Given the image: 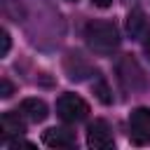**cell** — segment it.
I'll return each instance as SVG.
<instances>
[{
  "instance_id": "12",
  "label": "cell",
  "mask_w": 150,
  "mask_h": 150,
  "mask_svg": "<svg viewBox=\"0 0 150 150\" xmlns=\"http://www.w3.org/2000/svg\"><path fill=\"white\" fill-rule=\"evenodd\" d=\"M91 2H94L96 7H110V5H112V0H91Z\"/></svg>"
},
{
  "instance_id": "1",
  "label": "cell",
  "mask_w": 150,
  "mask_h": 150,
  "mask_svg": "<svg viewBox=\"0 0 150 150\" xmlns=\"http://www.w3.org/2000/svg\"><path fill=\"white\" fill-rule=\"evenodd\" d=\"M84 40H87L89 49H94L98 54H110L120 45V33H117V26L112 21L94 19L84 26Z\"/></svg>"
},
{
  "instance_id": "8",
  "label": "cell",
  "mask_w": 150,
  "mask_h": 150,
  "mask_svg": "<svg viewBox=\"0 0 150 150\" xmlns=\"http://www.w3.org/2000/svg\"><path fill=\"white\" fill-rule=\"evenodd\" d=\"M2 134L5 138L7 136H21L26 131V124H23V115L21 112H5L2 115Z\"/></svg>"
},
{
  "instance_id": "3",
  "label": "cell",
  "mask_w": 150,
  "mask_h": 150,
  "mask_svg": "<svg viewBox=\"0 0 150 150\" xmlns=\"http://www.w3.org/2000/svg\"><path fill=\"white\" fill-rule=\"evenodd\" d=\"M129 138L134 145L150 143V108H136L129 115Z\"/></svg>"
},
{
  "instance_id": "14",
  "label": "cell",
  "mask_w": 150,
  "mask_h": 150,
  "mask_svg": "<svg viewBox=\"0 0 150 150\" xmlns=\"http://www.w3.org/2000/svg\"><path fill=\"white\" fill-rule=\"evenodd\" d=\"M68 2H77V0H68Z\"/></svg>"
},
{
  "instance_id": "9",
  "label": "cell",
  "mask_w": 150,
  "mask_h": 150,
  "mask_svg": "<svg viewBox=\"0 0 150 150\" xmlns=\"http://www.w3.org/2000/svg\"><path fill=\"white\" fill-rule=\"evenodd\" d=\"M143 28H145V14L141 9H131L127 16V30L131 33V38H138Z\"/></svg>"
},
{
  "instance_id": "2",
  "label": "cell",
  "mask_w": 150,
  "mask_h": 150,
  "mask_svg": "<svg viewBox=\"0 0 150 150\" xmlns=\"http://www.w3.org/2000/svg\"><path fill=\"white\" fill-rule=\"evenodd\" d=\"M56 115H59L63 122L75 124V122L87 120L89 105H87V101L80 98L77 94H61L59 101H56Z\"/></svg>"
},
{
  "instance_id": "7",
  "label": "cell",
  "mask_w": 150,
  "mask_h": 150,
  "mask_svg": "<svg viewBox=\"0 0 150 150\" xmlns=\"http://www.w3.org/2000/svg\"><path fill=\"white\" fill-rule=\"evenodd\" d=\"M42 143L47 148H73L75 145V134L61 127H52L42 134Z\"/></svg>"
},
{
  "instance_id": "11",
  "label": "cell",
  "mask_w": 150,
  "mask_h": 150,
  "mask_svg": "<svg viewBox=\"0 0 150 150\" xmlns=\"http://www.w3.org/2000/svg\"><path fill=\"white\" fill-rule=\"evenodd\" d=\"M0 87H2V98H9V96H12V91H14V87H12L7 80H2V82H0Z\"/></svg>"
},
{
  "instance_id": "6",
  "label": "cell",
  "mask_w": 150,
  "mask_h": 150,
  "mask_svg": "<svg viewBox=\"0 0 150 150\" xmlns=\"http://www.w3.org/2000/svg\"><path fill=\"white\" fill-rule=\"evenodd\" d=\"M19 112L28 120V122H45L47 115H49V108L42 98H23L21 105H19Z\"/></svg>"
},
{
  "instance_id": "13",
  "label": "cell",
  "mask_w": 150,
  "mask_h": 150,
  "mask_svg": "<svg viewBox=\"0 0 150 150\" xmlns=\"http://www.w3.org/2000/svg\"><path fill=\"white\" fill-rule=\"evenodd\" d=\"M143 52H145V56L150 59V35L145 38V42H143Z\"/></svg>"
},
{
  "instance_id": "10",
  "label": "cell",
  "mask_w": 150,
  "mask_h": 150,
  "mask_svg": "<svg viewBox=\"0 0 150 150\" xmlns=\"http://www.w3.org/2000/svg\"><path fill=\"white\" fill-rule=\"evenodd\" d=\"M0 40H2L0 56H7V52H9V45H12V42H9V33H7V30H2V33H0Z\"/></svg>"
},
{
  "instance_id": "4",
  "label": "cell",
  "mask_w": 150,
  "mask_h": 150,
  "mask_svg": "<svg viewBox=\"0 0 150 150\" xmlns=\"http://www.w3.org/2000/svg\"><path fill=\"white\" fill-rule=\"evenodd\" d=\"M117 73H120L122 84H124L127 89H131V91H136V89H145V84H148V77H145L143 68H141L131 56H124V59L120 61Z\"/></svg>"
},
{
  "instance_id": "5",
  "label": "cell",
  "mask_w": 150,
  "mask_h": 150,
  "mask_svg": "<svg viewBox=\"0 0 150 150\" xmlns=\"http://www.w3.org/2000/svg\"><path fill=\"white\" fill-rule=\"evenodd\" d=\"M87 145L94 148V150H110L115 145L112 131H110L105 120H94L89 124V129H87Z\"/></svg>"
}]
</instances>
